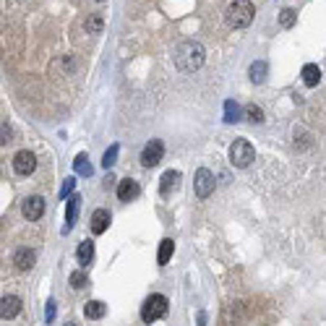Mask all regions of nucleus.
Instances as JSON below:
<instances>
[{
    "mask_svg": "<svg viewBox=\"0 0 326 326\" xmlns=\"http://www.w3.org/2000/svg\"><path fill=\"white\" fill-rule=\"evenodd\" d=\"M204 58H206L204 47L199 45V42H193V39L180 42L178 50H175V65H178V71H183V73L199 71L204 65Z\"/></svg>",
    "mask_w": 326,
    "mask_h": 326,
    "instance_id": "nucleus-1",
    "label": "nucleus"
},
{
    "mask_svg": "<svg viewBox=\"0 0 326 326\" xmlns=\"http://www.w3.org/2000/svg\"><path fill=\"white\" fill-rule=\"evenodd\" d=\"M253 13H256V8H253L251 0H235V3H230L227 11H225V21L232 29H246L253 21Z\"/></svg>",
    "mask_w": 326,
    "mask_h": 326,
    "instance_id": "nucleus-2",
    "label": "nucleus"
},
{
    "mask_svg": "<svg viewBox=\"0 0 326 326\" xmlns=\"http://www.w3.org/2000/svg\"><path fill=\"white\" fill-rule=\"evenodd\" d=\"M165 313H167V297H165V295L154 292V295H149V297L144 300V306H141V321H144V323H154V321H159Z\"/></svg>",
    "mask_w": 326,
    "mask_h": 326,
    "instance_id": "nucleus-3",
    "label": "nucleus"
},
{
    "mask_svg": "<svg viewBox=\"0 0 326 326\" xmlns=\"http://www.w3.org/2000/svg\"><path fill=\"white\" fill-rule=\"evenodd\" d=\"M253 159H256V149H253L251 141L237 139V141L230 146V165H232V167H248Z\"/></svg>",
    "mask_w": 326,
    "mask_h": 326,
    "instance_id": "nucleus-4",
    "label": "nucleus"
},
{
    "mask_svg": "<svg viewBox=\"0 0 326 326\" xmlns=\"http://www.w3.org/2000/svg\"><path fill=\"white\" fill-rule=\"evenodd\" d=\"M162 157H165V144L159 139H151L141 151V165L144 167H157L162 162Z\"/></svg>",
    "mask_w": 326,
    "mask_h": 326,
    "instance_id": "nucleus-5",
    "label": "nucleus"
},
{
    "mask_svg": "<svg viewBox=\"0 0 326 326\" xmlns=\"http://www.w3.org/2000/svg\"><path fill=\"white\" fill-rule=\"evenodd\" d=\"M193 183H196V196H199V199H209V196L214 193V175L206 167L196 170V180Z\"/></svg>",
    "mask_w": 326,
    "mask_h": 326,
    "instance_id": "nucleus-6",
    "label": "nucleus"
},
{
    "mask_svg": "<svg viewBox=\"0 0 326 326\" xmlns=\"http://www.w3.org/2000/svg\"><path fill=\"white\" fill-rule=\"evenodd\" d=\"M34 167H37V157L32 154V151H26V149H21L18 154L13 157V170L18 172V175H32Z\"/></svg>",
    "mask_w": 326,
    "mask_h": 326,
    "instance_id": "nucleus-7",
    "label": "nucleus"
},
{
    "mask_svg": "<svg viewBox=\"0 0 326 326\" xmlns=\"http://www.w3.org/2000/svg\"><path fill=\"white\" fill-rule=\"evenodd\" d=\"M21 211H24V216L29 222H37L42 214H45V199L42 196H29V199L21 204Z\"/></svg>",
    "mask_w": 326,
    "mask_h": 326,
    "instance_id": "nucleus-8",
    "label": "nucleus"
},
{
    "mask_svg": "<svg viewBox=\"0 0 326 326\" xmlns=\"http://www.w3.org/2000/svg\"><path fill=\"white\" fill-rule=\"evenodd\" d=\"M13 264H16V269H21V271H29V269L37 264V253H34L32 248H18V251L13 253Z\"/></svg>",
    "mask_w": 326,
    "mask_h": 326,
    "instance_id": "nucleus-9",
    "label": "nucleus"
},
{
    "mask_svg": "<svg viewBox=\"0 0 326 326\" xmlns=\"http://www.w3.org/2000/svg\"><path fill=\"white\" fill-rule=\"evenodd\" d=\"M0 306H3V308H0V316H3V321H11V318H16V316L21 313V297H18V295H6Z\"/></svg>",
    "mask_w": 326,
    "mask_h": 326,
    "instance_id": "nucleus-10",
    "label": "nucleus"
},
{
    "mask_svg": "<svg viewBox=\"0 0 326 326\" xmlns=\"http://www.w3.org/2000/svg\"><path fill=\"white\" fill-rule=\"evenodd\" d=\"M178 185H180V172L178 170H167L162 175V180H159V193L170 196V191H175Z\"/></svg>",
    "mask_w": 326,
    "mask_h": 326,
    "instance_id": "nucleus-11",
    "label": "nucleus"
},
{
    "mask_svg": "<svg viewBox=\"0 0 326 326\" xmlns=\"http://www.w3.org/2000/svg\"><path fill=\"white\" fill-rule=\"evenodd\" d=\"M141 193V188H139V183L136 180H120V185H118V199L120 201H130V199H136V196Z\"/></svg>",
    "mask_w": 326,
    "mask_h": 326,
    "instance_id": "nucleus-12",
    "label": "nucleus"
},
{
    "mask_svg": "<svg viewBox=\"0 0 326 326\" xmlns=\"http://www.w3.org/2000/svg\"><path fill=\"white\" fill-rule=\"evenodd\" d=\"M107 227H110V211H107V209H97L92 214V232L94 235H102Z\"/></svg>",
    "mask_w": 326,
    "mask_h": 326,
    "instance_id": "nucleus-13",
    "label": "nucleus"
},
{
    "mask_svg": "<svg viewBox=\"0 0 326 326\" xmlns=\"http://www.w3.org/2000/svg\"><path fill=\"white\" fill-rule=\"evenodd\" d=\"M104 313H107V306L102 300H89L84 306V316L89 318V321H99V318H104Z\"/></svg>",
    "mask_w": 326,
    "mask_h": 326,
    "instance_id": "nucleus-14",
    "label": "nucleus"
},
{
    "mask_svg": "<svg viewBox=\"0 0 326 326\" xmlns=\"http://www.w3.org/2000/svg\"><path fill=\"white\" fill-rule=\"evenodd\" d=\"M303 84L306 86H318V81H321V68L316 63H308V65H303Z\"/></svg>",
    "mask_w": 326,
    "mask_h": 326,
    "instance_id": "nucleus-15",
    "label": "nucleus"
},
{
    "mask_svg": "<svg viewBox=\"0 0 326 326\" xmlns=\"http://www.w3.org/2000/svg\"><path fill=\"white\" fill-rule=\"evenodd\" d=\"M76 258H78L81 266H86V264L94 258V243H92V240H84V243L78 246V251H76Z\"/></svg>",
    "mask_w": 326,
    "mask_h": 326,
    "instance_id": "nucleus-16",
    "label": "nucleus"
},
{
    "mask_svg": "<svg viewBox=\"0 0 326 326\" xmlns=\"http://www.w3.org/2000/svg\"><path fill=\"white\" fill-rule=\"evenodd\" d=\"M78 196H71V199H68V206H65V222H68V225H65V232H68L71 227H73V222H76V214H78Z\"/></svg>",
    "mask_w": 326,
    "mask_h": 326,
    "instance_id": "nucleus-17",
    "label": "nucleus"
},
{
    "mask_svg": "<svg viewBox=\"0 0 326 326\" xmlns=\"http://www.w3.org/2000/svg\"><path fill=\"white\" fill-rule=\"evenodd\" d=\"M172 248H175V243L170 240V237H165V240L159 243V253H157V261H159V266H165L170 256H172Z\"/></svg>",
    "mask_w": 326,
    "mask_h": 326,
    "instance_id": "nucleus-18",
    "label": "nucleus"
},
{
    "mask_svg": "<svg viewBox=\"0 0 326 326\" xmlns=\"http://www.w3.org/2000/svg\"><path fill=\"white\" fill-rule=\"evenodd\" d=\"M248 73H251V81H253V84H261V81L266 78V63H264V60H256V63L251 65Z\"/></svg>",
    "mask_w": 326,
    "mask_h": 326,
    "instance_id": "nucleus-19",
    "label": "nucleus"
},
{
    "mask_svg": "<svg viewBox=\"0 0 326 326\" xmlns=\"http://www.w3.org/2000/svg\"><path fill=\"white\" fill-rule=\"evenodd\" d=\"M240 120V107H237V102L227 99L225 102V123H237Z\"/></svg>",
    "mask_w": 326,
    "mask_h": 326,
    "instance_id": "nucleus-20",
    "label": "nucleus"
},
{
    "mask_svg": "<svg viewBox=\"0 0 326 326\" xmlns=\"http://www.w3.org/2000/svg\"><path fill=\"white\" fill-rule=\"evenodd\" d=\"M73 167H76L78 175H86V178L92 175V162H89V157H86V154H78V157L73 159Z\"/></svg>",
    "mask_w": 326,
    "mask_h": 326,
    "instance_id": "nucleus-21",
    "label": "nucleus"
},
{
    "mask_svg": "<svg viewBox=\"0 0 326 326\" xmlns=\"http://www.w3.org/2000/svg\"><path fill=\"white\" fill-rule=\"evenodd\" d=\"M118 151H120V146H118V144H113L110 149H107V151H104V157H102V167L110 170V167L118 162Z\"/></svg>",
    "mask_w": 326,
    "mask_h": 326,
    "instance_id": "nucleus-22",
    "label": "nucleus"
},
{
    "mask_svg": "<svg viewBox=\"0 0 326 326\" xmlns=\"http://www.w3.org/2000/svg\"><path fill=\"white\" fill-rule=\"evenodd\" d=\"M246 115H248L251 123H264V110H261V107H256V104H248V107H246Z\"/></svg>",
    "mask_w": 326,
    "mask_h": 326,
    "instance_id": "nucleus-23",
    "label": "nucleus"
},
{
    "mask_svg": "<svg viewBox=\"0 0 326 326\" xmlns=\"http://www.w3.org/2000/svg\"><path fill=\"white\" fill-rule=\"evenodd\" d=\"M86 285H89V277H86L84 271H73V274H71V287H73V290H81V287H86Z\"/></svg>",
    "mask_w": 326,
    "mask_h": 326,
    "instance_id": "nucleus-24",
    "label": "nucleus"
},
{
    "mask_svg": "<svg viewBox=\"0 0 326 326\" xmlns=\"http://www.w3.org/2000/svg\"><path fill=\"white\" fill-rule=\"evenodd\" d=\"M279 24L285 26V29H290V26L295 24V11H292V8H282V13H279Z\"/></svg>",
    "mask_w": 326,
    "mask_h": 326,
    "instance_id": "nucleus-25",
    "label": "nucleus"
},
{
    "mask_svg": "<svg viewBox=\"0 0 326 326\" xmlns=\"http://www.w3.org/2000/svg\"><path fill=\"white\" fill-rule=\"evenodd\" d=\"M102 26H104V24H102V18H99V16H92L89 21H86V32H89V34H99V32H102Z\"/></svg>",
    "mask_w": 326,
    "mask_h": 326,
    "instance_id": "nucleus-26",
    "label": "nucleus"
},
{
    "mask_svg": "<svg viewBox=\"0 0 326 326\" xmlns=\"http://www.w3.org/2000/svg\"><path fill=\"white\" fill-rule=\"evenodd\" d=\"M73 188H76V180H73V178H68V180L63 183V191H60V196H63V199H65V196H68V193H71Z\"/></svg>",
    "mask_w": 326,
    "mask_h": 326,
    "instance_id": "nucleus-27",
    "label": "nucleus"
},
{
    "mask_svg": "<svg viewBox=\"0 0 326 326\" xmlns=\"http://www.w3.org/2000/svg\"><path fill=\"white\" fill-rule=\"evenodd\" d=\"M45 318H47V323L55 318V300H47V308H45Z\"/></svg>",
    "mask_w": 326,
    "mask_h": 326,
    "instance_id": "nucleus-28",
    "label": "nucleus"
},
{
    "mask_svg": "<svg viewBox=\"0 0 326 326\" xmlns=\"http://www.w3.org/2000/svg\"><path fill=\"white\" fill-rule=\"evenodd\" d=\"M308 146H311V136L306 130H300V149H308Z\"/></svg>",
    "mask_w": 326,
    "mask_h": 326,
    "instance_id": "nucleus-29",
    "label": "nucleus"
},
{
    "mask_svg": "<svg viewBox=\"0 0 326 326\" xmlns=\"http://www.w3.org/2000/svg\"><path fill=\"white\" fill-rule=\"evenodd\" d=\"M8 141H11V125L3 123V144H8Z\"/></svg>",
    "mask_w": 326,
    "mask_h": 326,
    "instance_id": "nucleus-30",
    "label": "nucleus"
},
{
    "mask_svg": "<svg viewBox=\"0 0 326 326\" xmlns=\"http://www.w3.org/2000/svg\"><path fill=\"white\" fill-rule=\"evenodd\" d=\"M199 326H206V313H199Z\"/></svg>",
    "mask_w": 326,
    "mask_h": 326,
    "instance_id": "nucleus-31",
    "label": "nucleus"
},
{
    "mask_svg": "<svg viewBox=\"0 0 326 326\" xmlns=\"http://www.w3.org/2000/svg\"><path fill=\"white\" fill-rule=\"evenodd\" d=\"M65 326H76V323H65Z\"/></svg>",
    "mask_w": 326,
    "mask_h": 326,
    "instance_id": "nucleus-32",
    "label": "nucleus"
},
{
    "mask_svg": "<svg viewBox=\"0 0 326 326\" xmlns=\"http://www.w3.org/2000/svg\"><path fill=\"white\" fill-rule=\"evenodd\" d=\"M97 3H104V0H97Z\"/></svg>",
    "mask_w": 326,
    "mask_h": 326,
    "instance_id": "nucleus-33",
    "label": "nucleus"
}]
</instances>
